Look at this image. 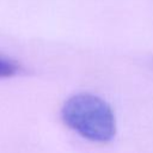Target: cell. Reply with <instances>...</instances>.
Segmentation results:
<instances>
[{"label":"cell","mask_w":153,"mask_h":153,"mask_svg":"<svg viewBox=\"0 0 153 153\" xmlns=\"http://www.w3.org/2000/svg\"><path fill=\"white\" fill-rule=\"evenodd\" d=\"M65 123L94 142H108L116 133L115 115L110 105L96 94L82 92L69 97L61 111Z\"/></svg>","instance_id":"6da1fadb"},{"label":"cell","mask_w":153,"mask_h":153,"mask_svg":"<svg viewBox=\"0 0 153 153\" xmlns=\"http://www.w3.org/2000/svg\"><path fill=\"white\" fill-rule=\"evenodd\" d=\"M19 66L11 59L0 55V78H10L18 73Z\"/></svg>","instance_id":"7a4b0ae2"}]
</instances>
